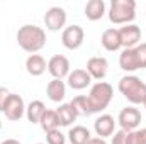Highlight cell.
I'll list each match as a JSON object with an SVG mask.
<instances>
[{
	"label": "cell",
	"instance_id": "6da1fadb",
	"mask_svg": "<svg viewBox=\"0 0 146 144\" xmlns=\"http://www.w3.org/2000/svg\"><path fill=\"white\" fill-rule=\"evenodd\" d=\"M17 44L31 54H36L37 51H41L46 46V32L42 27H39L36 24H24L22 27H19L17 34Z\"/></svg>",
	"mask_w": 146,
	"mask_h": 144
},
{
	"label": "cell",
	"instance_id": "7a4b0ae2",
	"mask_svg": "<svg viewBox=\"0 0 146 144\" xmlns=\"http://www.w3.org/2000/svg\"><path fill=\"white\" fill-rule=\"evenodd\" d=\"M117 90L133 105H139L146 100V83L136 75L122 76L117 83Z\"/></svg>",
	"mask_w": 146,
	"mask_h": 144
},
{
	"label": "cell",
	"instance_id": "3957f363",
	"mask_svg": "<svg viewBox=\"0 0 146 144\" xmlns=\"http://www.w3.org/2000/svg\"><path fill=\"white\" fill-rule=\"evenodd\" d=\"M107 14L112 24L127 26L136 19V2L134 0H112Z\"/></svg>",
	"mask_w": 146,
	"mask_h": 144
},
{
	"label": "cell",
	"instance_id": "277c9868",
	"mask_svg": "<svg viewBox=\"0 0 146 144\" xmlns=\"http://www.w3.org/2000/svg\"><path fill=\"white\" fill-rule=\"evenodd\" d=\"M87 97H88L92 112L94 114H100V112H104L106 108L109 107V104L112 102L114 88H112V85L107 83V81H97V83L92 85L90 93Z\"/></svg>",
	"mask_w": 146,
	"mask_h": 144
},
{
	"label": "cell",
	"instance_id": "5b68a950",
	"mask_svg": "<svg viewBox=\"0 0 146 144\" xmlns=\"http://www.w3.org/2000/svg\"><path fill=\"white\" fill-rule=\"evenodd\" d=\"M3 114L9 120L15 122V120H21L24 115H26V104H24V98L17 93H10L5 100V105H3Z\"/></svg>",
	"mask_w": 146,
	"mask_h": 144
},
{
	"label": "cell",
	"instance_id": "8992f818",
	"mask_svg": "<svg viewBox=\"0 0 146 144\" xmlns=\"http://www.w3.org/2000/svg\"><path fill=\"white\" fill-rule=\"evenodd\" d=\"M117 124L126 132L136 131L138 126L141 124V112L136 107H133V105L131 107H124L119 112V115H117Z\"/></svg>",
	"mask_w": 146,
	"mask_h": 144
},
{
	"label": "cell",
	"instance_id": "52a82bcc",
	"mask_svg": "<svg viewBox=\"0 0 146 144\" xmlns=\"http://www.w3.org/2000/svg\"><path fill=\"white\" fill-rule=\"evenodd\" d=\"M83 39H85V31L82 26L78 24H72L68 27L63 29L61 32V42L66 49H78L82 44H83Z\"/></svg>",
	"mask_w": 146,
	"mask_h": 144
},
{
	"label": "cell",
	"instance_id": "ba28073f",
	"mask_svg": "<svg viewBox=\"0 0 146 144\" xmlns=\"http://www.w3.org/2000/svg\"><path fill=\"white\" fill-rule=\"evenodd\" d=\"M44 26L48 31H53V32H58L61 29H65V24H66V10L63 7H51L46 10L44 14Z\"/></svg>",
	"mask_w": 146,
	"mask_h": 144
},
{
	"label": "cell",
	"instance_id": "9c48e42d",
	"mask_svg": "<svg viewBox=\"0 0 146 144\" xmlns=\"http://www.w3.org/2000/svg\"><path fill=\"white\" fill-rule=\"evenodd\" d=\"M48 71L54 80H63L70 75V59L63 54H54L48 61Z\"/></svg>",
	"mask_w": 146,
	"mask_h": 144
},
{
	"label": "cell",
	"instance_id": "30bf717a",
	"mask_svg": "<svg viewBox=\"0 0 146 144\" xmlns=\"http://www.w3.org/2000/svg\"><path fill=\"white\" fill-rule=\"evenodd\" d=\"M119 37H121V46L124 49L136 48L141 41V29L136 24H127L119 29Z\"/></svg>",
	"mask_w": 146,
	"mask_h": 144
},
{
	"label": "cell",
	"instance_id": "8fae6325",
	"mask_svg": "<svg viewBox=\"0 0 146 144\" xmlns=\"http://www.w3.org/2000/svg\"><path fill=\"white\" fill-rule=\"evenodd\" d=\"M109 71V61L104 56H92L87 61V73L92 76V80L102 81Z\"/></svg>",
	"mask_w": 146,
	"mask_h": 144
},
{
	"label": "cell",
	"instance_id": "7c38bea8",
	"mask_svg": "<svg viewBox=\"0 0 146 144\" xmlns=\"http://www.w3.org/2000/svg\"><path fill=\"white\" fill-rule=\"evenodd\" d=\"M115 124H117V120H115L110 114H100V115L95 119V122H94V131H95V134H97L99 137L106 139V137H109V136L114 134Z\"/></svg>",
	"mask_w": 146,
	"mask_h": 144
},
{
	"label": "cell",
	"instance_id": "4fadbf2b",
	"mask_svg": "<svg viewBox=\"0 0 146 144\" xmlns=\"http://www.w3.org/2000/svg\"><path fill=\"white\" fill-rule=\"evenodd\" d=\"M66 80H68V87L73 88V90H83L92 83V76L83 68H76V70L70 71Z\"/></svg>",
	"mask_w": 146,
	"mask_h": 144
},
{
	"label": "cell",
	"instance_id": "5bb4252c",
	"mask_svg": "<svg viewBox=\"0 0 146 144\" xmlns=\"http://www.w3.org/2000/svg\"><path fill=\"white\" fill-rule=\"evenodd\" d=\"M100 44L106 51H119L121 46V37H119V29L115 27H109L102 32L100 36Z\"/></svg>",
	"mask_w": 146,
	"mask_h": 144
},
{
	"label": "cell",
	"instance_id": "9a60e30c",
	"mask_svg": "<svg viewBox=\"0 0 146 144\" xmlns=\"http://www.w3.org/2000/svg\"><path fill=\"white\" fill-rule=\"evenodd\" d=\"M46 95L51 102H63L65 97H66V85L63 80H51L46 87Z\"/></svg>",
	"mask_w": 146,
	"mask_h": 144
},
{
	"label": "cell",
	"instance_id": "2e32d148",
	"mask_svg": "<svg viewBox=\"0 0 146 144\" xmlns=\"http://www.w3.org/2000/svg\"><path fill=\"white\" fill-rule=\"evenodd\" d=\"M119 66H121V70H124L126 73H133V71H138L139 70L134 48L122 49V53L119 54Z\"/></svg>",
	"mask_w": 146,
	"mask_h": 144
},
{
	"label": "cell",
	"instance_id": "e0dca14e",
	"mask_svg": "<svg viewBox=\"0 0 146 144\" xmlns=\"http://www.w3.org/2000/svg\"><path fill=\"white\" fill-rule=\"evenodd\" d=\"M83 12H85V17L88 20H94V22L100 20L106 14V2L104 0H88Z\"/></svg>",
	"mask_w": 146,
	"mask_h": 144
},
{
	"label": "cell",
	"instance_id": "ac0fdd59",
	"mask_svg": "<svg viewBox=\"0 0 146 144\" xmlns=\"http://www.w3.org/2000/svg\"><path fill=\"white\" fill-rule=\"evenodd\" d=\"M48 63L41 54H29V58L26 59V70L31 76H41L46 71Z\"/></svg>",
	"mask_w": 146,
	"mask_h": 144
},
{
	"label": "cell",
	"instance_id": "d6986e66",
	"mask_svg": "<svg viewBox=\"0 0 146 144\" xmlns=\"http://www.w3.org/2000/svg\"><path fill=\"white\" fill-rule=\"evenodd\" d=\"M70 105H72V108L75 110L76 117H88V115L94 114L87 95H78V97H75L72 102H70Z\"/></svg>",
	"mask_w": 146,
	"mask_h": 144
},
{
	"label": "cell",
	"instance_id": "ffe728a7",
	"mask_svg": "<svg viewBox=\"0 0 146 144\" xmlns=\"http://www.w3.org/2000/svg\"><path fill=\"white\" fill-rule=\"evenodd\" d=\"M90 139V131L85 126H73L68 131V141L72 144H87Z\"/></svg>",
	"mask_w": 146,
	"mask_h": 144
},
{
	"label": "cell",
	"instance_id": "44dd1931",
	"mask_svg": "<svg viewBox=\"0 0 146 144\" xmlns=\"http://www.w3.org/2000/svg\"><path fill=\"white\" fill-rule=\"evenodd\" d=\"M46 112V105L41 100H33L27 107H26V117L31 124H39L42 114Z\"/></svg>",
	"mask_w": 146,
	"mask_h": 144
},
{
	"label": "cell",
	"instance_id": "7402d4cb",
	"mask_svg": "<svg viewBox=\"0 0 146 144\" xmlns=\"http://www.w3.org/2000/svg\"><path fill=\"white\" fill-rule=\"evenodd\" d=\"M56 114H58L60 126H63V127L72 126L73 122L76 120V114H75V110L72 108L70 102H68V104H61L60 107L56 108Z\"/></svg>",
	"mask_w": 146,
	"mask_h": 144
},
{
	"label": "cell",
	"instance_id": "603a6c76",
	"mask_svg": "<svg viewBox=\"0 0 146 144\" xmlns=\"http://www.w3.org/2000/svg\"><path fill=\"white\" fill-rule=\"evenodd\" d=\"M39 126H41V129H42L44 132H49V131L58 129V127H60V120H58L56 110H48V108H46V112L42 114V117H41V120H39Z\"/></svg>",
	"mask_w": 146,
	"mask_h": 144
},
{
	"label": "cell",
	"instance_id": "cb8c5ba5",
	"mask_svg": "<svg viewBox=\"0 0 146 144\" xmlns=\"http://www.w3.org/2000/svg\"><path fill=\"white\" fill-rule=\"evenodd\" d=\"M126 144H146V127L127 132Z\"/></svg>",
	"mask_w": 146,
	"mask_h": 144
},
{
	"label": "cell",
	"instance_id": "d4e9b609",
	"mask_svg": "<svg viewBox=\"0 0 146 144\" xmlns=\"http://www.w3.org/2000/svg\"><path fill=\"white\" fill-rule=\"evenodd\" d=\"M46 144H66V136L60 129L49 131L46 132Z\"/></svg>",
	"mask_w": 146,
	"mask_h": 144
},
{
	"label": "cell",
	"instance_id": "484cf974",
	"mask_svg": "<svg viewBox=\"0 0 146 144\" xmlns=\"http://www.w3.org/2000/svg\"><path fill=\"white\" fill-rule=\"evenodd\" d=\"M134 53H136V58H138V65H139V70L146 68V42H141L134 48Z\"/></svg>",
	"mask_w": 146,
	"mask_h": 144
},
{
	"label": "cell",
	"instance_id": "4316f807",
	"mask_svg": "<svg viewBox=\"0 0 146 144\" xmlns=\"http://www.w3.org/2000/svg\"><path fill=\"white\" fill-rule=\"evenodd\" d=\"M126 136H127V132L122 131V129H119L117 132L112 134V141H110V144H126Z\"/></svg>",
	"mask_w": 146,
	"mask_h": 144
},
{
	"label": "cell",
	"instance_id": "83f0119b",
	"mask_svg": "<svg viewBox=\"0 0 146 144\" xmlns=\"http://www.w3.org/2000/svg\"><path fill=\"white\" fill-rule=\"evenodd\" d=\"M9 95H10V92L5 87H0V112H3V105H5V100Z\"/></svg>",
	"mask_w": 146,
	"mask_h": 144
},
{
	"label": "cell",
	"instance_id": "f1b7e54d",
	"mask_svg": "<svg viewBox=\"0 0 146 144\" xmlns=\"http://www.w3.org/2000/svg\"><path fill=\"white\" fill-rule=\"evenodd\" d=\"M87 144H109V143L106 139H102V137H92Z\"/></svg>",
	"mask_w": 146,
	"mask_h": 144
},
{
	"label": "cell",
	"instance_id": "f546056e",
	"mask_svg": "<svg viewBox=\"0 0 146 144\" xmlns=\"http://www.w3.org/2000/svg\"><path fill=\"white\" fill-rule=\"evenodd\" d=\"M2 144H21V143H19L17 139H5Z\"/></svg>",
	"mask_w": 146,
	"mask_h": 144
},
{
	"label": "cell",
	"instance_id": "4dcf8cb0",
	"mask_svg": "<svg viewBox=\"0 0 146 144\" xmlns=\"http://www.w3.org/2000/svg\"><path fill=\"white\" fill-rule=\"evenodd\" d=\"M143 105H145V108H146V100H145V102H143Z\"/></svg>",
	"mask_w": 146,
	"mask_h": 144
},
{
	"label": "cell",
	"instance_id": "1f68e13d",
	"mask_svg": "<svg viewBox=\"0 0 146 144\" xmlns=\"http://www.w3.org/2000/svg\"><path fill=\"white\" fill-rule=\"evenodd\" d=\"M0 131H2V120H0Z\"/></svg>",
	"mask_w": 146,
	"mask_h": 144
},
{
	"label": "cell",
	"instance_id": "d6a6232c",
	"mask_svg": "<svg viewBox=\"0 0 146 144\" xmlns=\"http://www.w3.org/2000/svg\"><path fill=\"white\" fill-rule=\"evenodd\" d=\"M37 144H44V143H37Z\"/></svg>",
	"mask_w": 146,
	"mask_h": 144
}]
</instances>
